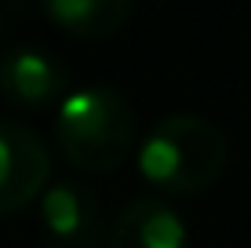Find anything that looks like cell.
Returning a JSON list of instances; mask_svg holds the SVG:
<instances>
[{"label": "cell", "mask_w": 251, "mask_h": 248, "mask_svg": "<svg viewBox=\"0 0 251 248\" xmlns=\"http://www.w3.org/2000/svg\"><path fill=\"white\" fill-rule=\"evenodd\" d=\"M40 248H62V245H40Z\"/></svg>", "instance_id": "obj_8"}, {"label": "cell", "mask_w": 251, "mask_h": 248, "mask_svg": "<svg viewBox=\"0 0 251 248\" xmlns=\"http://www.w3.org/2000/svg\"><path fill=\"white\" fill-rule=\"evenodd\" d=\"M40 223L62 248H109V234H113V226H106L99 197L73 179H58L44 190Z\"/></svg>", "instance_id": "obj_5"}, {"label": "cell", "mask_w": 251, "mask_h": 248, "mask_svg": "<svg viewBox=\"0 0 251 248\" xmlns=\"http://www.w3.org/2000/svg\"><path fill=\"white\" fill-rule=\"evenodd\" d=\"M109 248H193L189 230L175 208L160 197H135L120 208Z\"/></svg>", "instance_id": "obj_6"}, {"label": "cell", "mask_w": 251, "mask_h": 248, "mask_svg": "<svg viewBox=\"0 0 251 248\" xmlns=\"http://www.w3.org/2000/svg\"><path fill=\"white\" fill-rule=\"evenodd\" d=\"M55 142L66 165L88 175H109L135 150V110L109 84L69 91L55 113Z\"/></svg>", "instance_id": "obj_1"}, {"label": "cell", "mask_w": 251, "mask_h": 248, "mask_svg": "<svg viewBox=\"0 0 251 248\" xmlns=\"http://www.w3.org/2000/svg\"><path fill=\"white\" fill-rule=\"evenodd\" d=\"M0 29H4V15H0Z\"/></svg>", "instance_id": "obj_9"}, {"label": "cell", "mask_w": 251, "mask_h": 248, "mask_svg": "<svg viewBox=\"0 0 251 248\" xmlns=\"http://www.w3.org/2000/svg\"><path fill=\"white\" fill-rule=\"evenodd\" d=\"M51 186V153L22 121H0V219L40 201Z\"/></svg>", "instance_id": "obj_3"}, {"label": "cell", "mask_w": 251, "mask_h": 248, "mask_svg": "<svg viewBox=\"0 0 251 248\" xmlns=\"http://www.w3.org/2000/svg\"><path fill=\"white\" fill-rule=\"evenodd\" d=\"M229 161V142L215 121L197 113H171L153 124L138 142L135 165L146 183L160 193H201L222 175Z\"/></svg>", "instance_id": "obj_2"}, {"label": "cell", "mask_w": 251, "mask_h": 248, "mask_svg": "<svg viewBox=\"0 0 251 248\" xmlns=\"http://www.w3.org/2000/svg\"><path fill=\"white\" fill-rule=\"evenodd\" d=\"M48 22L76 40L117 37L135 15V0H40Z\"/></svg>", "instance_id": "obj_7"}, {"label": "cell", "mask_w": 251, "mask_h": 248, "mask_svg": "<svg viewBox=\"0 0 251 248\" xmlns=\"http://www.w3.org/2000/svg\"><path fill=\"white\" fill-rule=\"evenodd\" d=\"M0 95L19 110H44L55 102L62 106L69 95V70L55 51L15 44L0 55Z\"/></svg>", "instance_id": "obj_4"}]
</instances>
